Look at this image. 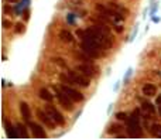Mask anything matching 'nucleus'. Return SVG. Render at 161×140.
Listing matches in <instances>:
<instances>
[{
	"label": "nucleus",
	"instance_id": "obj_1",
	"mask_svg": "<svg viewBox=\"0 0 161 140\" xmlns=\"http://www.w3.org/2000/svg\"><path fill=\"white\" fill-rule=\"evenodd\" d=\"M59 79L64 82V84L68 85H78V86H89L91 81H89L88 77H85L84 74H80L79 71L77 70H69L66 74H61L59 75Z\"/></svg>",
	"mask_w": 161,
	"mask_h": 140
},
{
	"label": "nucleus",
	"instance_id": "obj_2",
	"mask_svg": "<svg viewBox=\"0 0 161 140\" xmlns=\"http://www.w3.org/2000/svg\"><path fill=\"white\" fill-rule=\"evenodd\" d=\"M54 91H55V95H57L58 102L61 103V106H62L64 109H66V111H72L73 109V100L71 99L69 96L66 95L61 88H57V86H55Z\"/></svg>",
	"mask_w": 161,
	"mask_h": 140
},
{
	"label": "nucleus",
	"instance_id": "obj_3",
	"mask_svg": "<svg viewBox=\"0 0 161 140\" xmlns=\"http://www.w3.org/2000/svg\"><path fill=\"white\" fill-rule=\"evenodd\" d=\"M75 70L79 71L80 74H84L85 77L88 78H93L98 75L99 72V68L96 65H93L92 62H85V64H78L77 66H75Z\"/></svg>",
	"mask_w": 161,
	"mask_h": 140
},
{
	"label": "nucleus",
	"instance_id": "obj_4",
	"mask_svg": "<svg viewBox=\"0 0 161 140\" xmlns=\"http://www.w3.org/2000/svg\"><path fill=\"white\" fill-rule=\"evenodd\" d=\"M45 111H47V113L51 116L52 120H54L58 126H64V125H65V118H64L62 113H61L57 108H54L52 105H47V106H45Z\"/></svg>",
	"mask_w": 161,
	"mask_h": 140
},
{
	"label": "nucleus",
	"instance_id": "obj_5",
	"mask_svg": "<svg viewBox=\"0 0 161 140\" xmlns=\"http://www.w3.org/2000/svg\"><path fill=\"white\" fill-rule=\"evenodd\" d=\"M59 88L62 89L64 92L66 93V95L69 96L71 99L73 100V102H79V100H84V95L79 92V91H77V89L71 88V86H68V85H61Z\"/></svg>",
	"mask_w": 161,
	"mask_h": 140
},
{
	"label": "nucleus",
	"instance_id": "obj_6",
	"mask_svg": "<svg viewBox=\"0 0 161 140\" xmlns=\"http://www.w3.org/2000/svg\"><path fill=\"white\" fill-rule=\"evenodd\" d=\"M37 118L40 119V122H43L47 127H50V129H54L55 125H57V123L52 120L51 116L47 113V111H40V109H38V111H37Z\"/></svg>",
	"mask_w": 161,
	"mask_h": 140
},
{
	"label": "nucleus",
	"instance_id": "obj_7",
	"mask_svg": "<svg viewBox=\"0 0 161 140\" xmlns=\"http://www.w3.org/2000/svg\"><path fill=\"white\" fill-rule=\"evenodd\" d=\"M27 125L31 127V132H33L34 137H38V139H44V137H47V133H45V130L43 129V126L37 125V123H33L31 120H30Z\"/></svg>",
	"mask_w": 161,
	"mask_h": 140
},
{
	"label": "nucleus",
	"instance_id": "obj_8",
	"mask_svg": "<svg viewBox=\"0 0 161 140\" xmlns=\"http://www.w3.org/2000/svg\"><path fill=\"white\" fill-rule=\"evenodd\" d=\"M20 113H21L23 119L26 120V123H28V122L31 120V109H30V106L26 102L20 103Z\"/></svg>",
	"mask_w": 161,
	"mask_h": 140
},
{
	"label": "nucleus",
	"instance_id": "obj_9",
	"mask_svg": "<svg viewBox=\"0 0 161 140\" xmlns=\"http://www.w3.org/2000/svg\"><path fill=\"white\" fill-rule=\"evenodd\" d=\"M141 92H143L144 96H148V98H150V96H154L157 93V86L154 84H146L143 88H141Z\"/></svg>",
	"mask_w": 161,
	"mask_h": 140
},
{
	"label": "nucleus",
	"instance_id": "obj_10",
	"mask_svg": "<svg viewBox=\"0 0 161 140\" xmlns=\"http://www.w3.org/2000/svg\"><path fill=\"white\" fill-rule=\"evenodd\" d=\"M141 109L144 111V113H146V116L148 119H151V116H154V115H155V108H154L153 103H150V102H143V105H141Z\"/></svg>",
	"mask_w": 161,
	"mask_h": 140
},
{
	"label": "nucleus",
	"instance_id": "obj_11",
	"mask_svg": "<svg viewBox=\"0 0 161 140\" xmlns=\"http://www.w3.org/2000/svg\"><path fill=\"white\" fill-rule=\"evenodd\" d=\"M38 95H40V98L43 100H45V102H48V103H51L52 102V99H54V96H52V93L48 91L47 88H41L40 89V92H38Z\"/></svg>",
	"mask_w": 161,
	"mask_h": 140
},
{
	"label": "nucleus",
	"instance_id": "obj_12",
	"mask_svg": "<svg viewBox=\"0 0 161 140\" xmlns=\"http://www.w3.org/2000/svg\"><path fill=\"white\" fill-rule=\"evenodd\" d=\"M59 38H61L64 43H72V41H73L72 33H69L68 30H62V31L59 33Z\"/></svg>",
	"mask_w": 161,
	"mask_h": 140
},
{
	"label": "nucleus",
	"instance_id": "obj_13",
	"mask_svg": "<svg viewBox=\"0 0 161 140\" xmlns=\"http://www.w3.org/2000/svg\"><path fill=\"white\" fill-rule=\"evenodd\" d=\"M6 130H7V136L9 137H18L20 136V134L17 133L18 129H16L14 126L10 125V123H7V122H6Z\"/></svg>",
	"mask_w": 161,
	"mask_h": 140
},
{
	"label": "nucleus",
	"instance_id": "obj_14",
	"mask_svg": "<svg viewBox=\"0 0 161 140\" xmlns=\"http://www.w3.org/2000/svg\"><path fill=\"white\" fill-rule=\"evenodd\" d=\"M150 132H151V134H153V137H161V125L160 123H154V125L151 126Z\"/></svg>",
	"mask_w": 161,
	"mask_h": 140
},
{
	"label": "nucleus",
	"instance_id": "obj_15",
	"mask_svg": "<svg viewBox=\"0 0 161 140\" xmlns=\"http://www.w3.org/2000/svg\"><path fill=\"white\" fill-rule=\"evenodd\" d=\"M17 129H18V134L23 137H27L28 134H27V129H26V126L21 125V123H18L17 125Z\"/></svg>",
	"mask_w": 161,
	"mask_h": 140
},
{
	"label": "nucleus",
	"instance_id": "obj_16",
	"mask_svg": "<svg viewBox=\"0 0 161 140\" xmlns=\"http://www.w3.org/2000/svg\"><path fill=\"white\" fill-rule=\"evenodd\" d=\"M122 129H123V127H122L120 125H116V123H114V125H110L109 133H113V134H116V133L119 132V130H122Z\"/></svg>",
	"mask_w": 161,
	"mask_h": 140
},
{
	"label": "nucleus",
	"instance_id": "obj_17",
	"mask_svg": "<svg viewBox=\"0 0 161 140\" xmlns=\"http://www.w3.org/2000/svg\"><path fill=\"white\" fill-rule=\"evenodd\" d=\"M116 118L119 119V120H125V122H127L129 116H127V113H125V112H117V113H116Z\"/></svg>",
	"mask_w": 161,
	"mask_h": 140
},
{
	"label": "nucleus",
	"instance_id": "obj_18",
	"mask_svg": "<svg viewBox=\"0 0 161 140\" xmlns=\"http://www.w3.org/2000/svg\"><path fill=\"white\" fill-rule=\"evenodd\" d=\"M14 31H16L17 34H21L23 31H24V24H23V23H17V24H16Z\"/></svg>",
	"mask_w": 161,
	"mask_h": 140
},
{
	"label": "nucleus",
	"instance_id": "obj_19",
	"mask_svg": "<svg viewBox=\"0 0 161 140\" xmlns=\"http://www.w3.org/2000/svg\"><path fill=\"white\" fill-rule=\"evenodd\" d=\"M52 61H54L55 64H59V65H61V66H66V64L64 62V59H62V58H54V59H52Z\"/></svg>",
	"mask_w": 161,
	"mask_h": 140
},
{
	"label": "nucleus",
	"instance_id": "obj_20",
	"mask_svg": "<svg viewBox=\"0 0 161 140\" xmlns=\"http://www.w3.org/2000/svg\"><path fill=\"white\" fill-rule=\"evenodd\" d=\"M3 27H4V28H10V27H11V23L9 21V20H3Z\"/></svg>",
	"mask_w": 161,
	"mask_h": 140
},
{
	"label": "nucleus",
	"instance_id": "obj_21",
	"mask_svg": "<svg viewBox=\"0 0 161 140\" xmlns=\"http://www.w3.org/2000/svg\"><path fill=\"white\" fill-rule=\"evenodd\" d=\"M136 34H137V27H136V28H134V31L132 33V36H130V38H129V41H133V40H134Z\"/></svg>",
	"mask_w": 161,
	"mask_h": 140
},
{
	"label": "nucleus",
	"instance_id": "obj_22",
	"mask_svg": "<svg viewBox=\"0 0 161 140\" xmlns=\"http://www.w3.org/2000/svg\"><path fill=\"white\" fill-rule=\"evenodd\" d=\"M155 103H157L158 106H161V95H158V98H157V100H155Z\"/></svg>",
	"mask_w": 161,
	"mask_h": 140
},
{
	"label": "nucleus",
	"instance_id": "obj_23",
	"mask_svg": "<svg viewBox=\"0 0 161 140\" xmlns=\"http://www.w3.org/2000/svg\"><path fill=\"white\" fill-rule=\"evenodd\" d=\"M153 21H154V23H158V21H160V19H158V17H154Z\"/></svg>",
	"mask_w": 161,
	"mask_h": 140
},
{
	"label": "nucleus",
	"instance_id": "obj_24",
	"mask_svg": "<svg viewBox=\"0 0 161 140\" xmlns=\"http://www.w3.org/2000/svg\"><path fill=\"white\" fill-rule=\"evenodd\" d=\"M10 3H16V2H18V0H9Z\"/></svg>",
	"mask_w": 161,
	"mask_h": 140
},
{
	"label": "nucleus",
	"instance_id": "obj_25",
	"mask_svg": "<svg viewBox=\"0 0 161 140\" xmlns=\"http://www.w3.org/2000/svg\"><path fill=\"white\" fill-rule=\"evenodd\" d=\"M160 113H161V109H160Z\"/></svg>",
	"mask_w": 161,
	"mask_h": 140
}]
</instances>
